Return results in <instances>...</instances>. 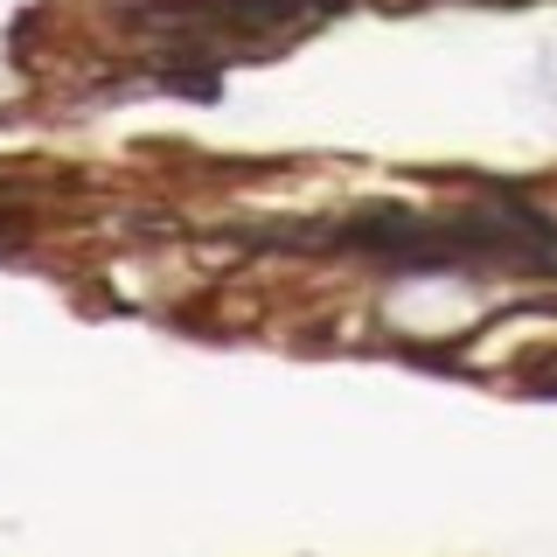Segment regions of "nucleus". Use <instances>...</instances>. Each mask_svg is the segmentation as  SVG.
<instances>
[{
  "label": "nucleus",
  "mask_w": 557,
  "mask_h": 557,
  "mask_svg": "<svg viewBox=\"0 0 557 557\" xmlns=\"http://www.w3.org/2000/svg\"><path fill=\"white\" fill-rule=\"evenodd\" d=\"M348 0H126V28H168V35H202V42H258V35L307 28L321 14H342Z\"/></svg>",
  "instance_id": "f257e3e1"
}]
</instances>
